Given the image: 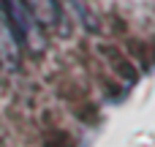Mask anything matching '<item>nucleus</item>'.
I'll list each match as a JSON object with an SVG mask.
<instances>
[{"mask_svg": "<svg viewBox=\"0 0 155 147\" xmlns=\"http://www.w3.org/2000/svg\"><path fill=\"white\" fill-rule=\"evenodd\" d=\"M25 5L30 8V14L35 16L38 25H57L60 22V8L54 0H25Z\"/></svg>", "mask_w": 155, "mask_h": 147, "instance_id": "1", "label": "nucleus"}]
</instances>
